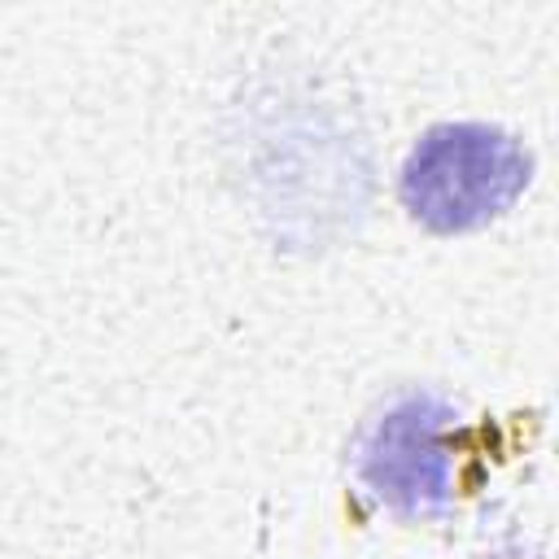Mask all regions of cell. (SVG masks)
Instances as JSON below:
<instances>
[{"label": "cell", "mask_w": 559, "mask_h": 559, "mask_svg": "<svg viewBox=\"0 0 559 559\" xmlns=\"http://www.w3.org/2000/svg\"><path fill=\"white\" fill-rule=\"evenodd\" d=\"M349 472L393 515H441L454 502V406L428 389L389 397L358 432Z\"/></svg>", "instance_id": "7a4b0ae2"}, {"label": "cell", "mask_w": 559, "mask_h": 559, "mask_svg": "<svg viewBox=\"0 0 559 559\" xmlns=\"http://www.w3.org/2000/svg\"><path fill=\"white\" fill-rule=\"evenodd\" d=\"M528 183V148L485 122H441L419 135L402 166V201L432 231H472Z\"/></svg>", "instance_id": "6da1fadb"}]
</instances>
